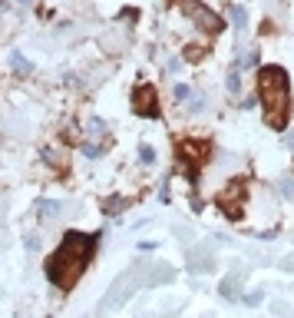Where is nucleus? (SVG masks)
<instances>
[{
	"label": "nucleus",
	"instance_id": "obj_9",
	"mask_svg": "<svg viewBox=\"0 0 294 318\" xmlns=\"http://www.w3.org/2000/svg\"><path fill=\"white\" fill-rule=\"evenodd\" d=\"M10 67H14L20 76H30V63H27V60H23L20 53H10Z\"/></svg>",
	"mask_w": 294,
	"mask_h": 318
},
{
	"label": "nucleus",
	"instance_id": "obj_4",
	"mask_svg": "<svg viewBox=\"0 0 294 318\" xmlns=\"http://www.w3.org/2000/svg\"><path fill=\"white\" fill-rule=\"evenodd\" d=\"M182 10L188 14V17L195 20V27L199 30H205V33H221L225 30V20L212 10V7H205V3H199V0H185Z\"/></svg>",
	"mask_w": 294,
	"mask_h": 318
},
{
	"label": "nucleus",
	"instance_id": "obj_10",
	"mask_svg": "<svg viewBox=\"0 0 294 318\" xmlns=\"http://www.w3.org/2000/svg\"><path fill=\"white\" fill-rule=\"evenodd\" d=\"M172 96H175V103H185V100H192V96H195V90H192V86H185V83H175Z\"/></svg>",
	"mask_w": 294,
	"mask_h": 318
},
{
	"label": "nucleus",
	"instance_id": "obj_7",
	"mask_svg": "<svg viewBox=\"0 0 294 318\" xmlns=\"http://www.w3.org/2000/svg\"><path fill=\"white\" fill-rule=\"evenodd\" d=\"M228 14H232V20H235V27H238V30H245V23H248V14H245V7L232 3V7H228Z\"/></svg>",
	"mask_w": 294,
	"mask_h": 318
},
{
	"label": "nucleus",
	"instance_id": "obj_11",
	"mask_svg": "<svg viewBox=\"0 0 294 318\" xmlns=\"http://www.w3.org/2000/svg\"><path fill=\"white\" fill-rule=\"evenodd\" d=\"M139 163H146V166H152V163H155V150H152L149 143H142V146H139Z\"/></svg>",
	"mask_w": 294,
	"mask_h": 318
},
{
	"label": "nucleus",
	"instance_id": "obj_13",
	"mask_svg": "<svg viewBox=\"0 0 294 318\" xmlns=\"http://www.w3.org/2000/svg\"><path fill=\"white\" fill-rule=\"evenodd\" d=\"M83 156L96 159V156H103V146H96V143H83Z\"/></svg>",
	"mask_w": 294,
	"mask_h": 318
},
{
	"label": "nucleus",
	"instance_id": "obj_17",
	"mask_svg": "<svg viewBox=\"0 0 294 318\" xmlns=\"http://www.w3.org/2000/svg\"><path fill=\"white\" fill-rule=\"evenodd\" d=\"M288 146H291V150H294V133H291V136H288Z\"/></svg>",
	"mask_w": 294,
	"mask_h": 318
},
{
	"label": "nucleus",
	"instance_id": "obj_8",
	"mask_svg": "<svg viewBox=\"0 0 294 318\" xmlns=\"http://www.w3.org/2000/svg\"><path fill=\"white\" fill-rule=\"evenodd\" d=\"M228 93H241V67L235 63L232 73H228Z\"/></svg>",
	"mask_w": 294,
	"mask_h": 318
},
{
	"label": "nucleus",
	"instance_id": "obj_18",
	"mask_svg": "<svg viewBox=\"0 0 294 318\" xmlns=\"http://www.w3.org/2000/svg\"><path fill=\"white\" fill-rule=\"evenodd\" d=\"M17 3H30V0H17Z\"/></svg>",
	"mask_w": 294,
	"mask_h": 318
},
{
	"label": "nucleus",
	"instance_id": "obj_1",
	"mask_svg": "<svg viewBox=\"0 0 294 318\" xmlns=\"http://www.w3.org/2000/svg\"><path fill=\"white\" fill-rule=\"evenodd\" d=\"M96 245H99V235L96 232H66L60 245L46 255V279L53 282L60 292H70L79 275L90 268L93 255H96Z\"/></svg>",
	"mask_w": 294,
	"mask_h": 318
},
{
	"label": "nucleus",
	"instance_id": "obj_6",
	"mask_svg": "<svg viewBox=\"0 0 294 318\" xmlns=\"http://www.w3.org/2000/svg\"><path fill=\"white\" fill-rule=\"evenodd\" d=\"M132 110L136 116H146V119H159L162 110H159V96H155V86L152 83H142L132 90Z\"/></svg>",
	"mask_w": 294,
	"mask_h": 318
},
{
	"label": "nucleus",
	"instance_id": "obj_16",
	"mask_svg": "<svg viewBox=\"0 0 294 318\" xmlns=\"http://www.w3.org/2000/svg\"><path fill=\"white\" fill-rule=\"evenodd\" d=\"M258 301H261V292H251V295L245 299V305H258Z\"/></svg>",
	"mask_w": 294,
	"mask_h": 318
},
{
	"label": "nucleus",
	"instance_id": "obj_12",
	"mask_svg": "<svg viewBox=\"0 0 294 318\" xmlns=\"http://www.w3.org/2000/svg\"><path fill=\"white\" fill-rule=\"evenodd\" d=\"M90 136H93V139L106 136V123H103V119H90Z\"/></svg>",
	"mask_w": 294,
	"mask_h": 318
},
{
	"label": "nucleus",
	"instance_id": "obj_14",
	"mask_svg": "<svg viewBox=\"0 0 294 318\" xmlns=\"http://www.w3.org/2000/svg\"><path fill=\"white\" fill-rule=\"evenodd\" d=\"M281 192H284L288 199H294V179H281Z\"/></svg>",
	"mask_w": 294,
	"mask_h": 318
},
{
	"label": "nucleus",
	"instance_id": "obj_5",
	"mask_svg": "<svg viewBox=\"0 0 294 318\" xmlns=\"http://www.w3.org/2000/svg\"><path fill=\"white\" fill-rule=\"evenodd\" d=\"M241 199H245V179H232L228 189H221L218 196H215V206L228 219H241Z\"/></svg>",
	"mask_w": 294,
	"mask_h": 318
},
{
	"label": "nucleus",
	"instance_id": "obj_3",
	"mask_svg": "<svg viewBox=\"0 0 294 318\" xmlns=\"http://www.w3.org/2000/svg\"><path fill=\"white\" fill-rule=\"evenodd\" d=\"M208 156H212V143L208 139H179V159H182L185 176L192 183H199V172L208 163Z\"/></svg>",
	"mask_w": 294,
	"mask_h": 318
},
{
	"label": "nucleus",
	"instance_id": "obj_15",
	"mask_svg": "<svg viewBox=\"0 0 294 318\" xmlns=\"http://www.w3.org/2000/svg\"><path fill=\"white\" fill-rule=\"evenodd\" d=\"M40 209H43V216H53L60 212V202H40Z\"/></svg>",
	"mask_w": 294,
	"mask_h": 318
},
{
	"label": "nucleus",
	"instance_id": "obj_2",
	"mask_svg": "<svg viewBox=\"0 0 294 318\" xmlns=\"http://www.w3.org/2000/svg\"><path fill=\"white\" fill-rule=\"evenodd\" d=\"M258 96H261V110H264V123L275 133L288 130V119H291V80H288V70L278 67V63H268L258 70Z\"/></svg>",
	"mask_w": 294,
	"mask_h": 318
}]
</instances>
